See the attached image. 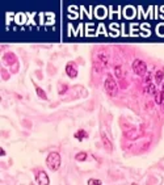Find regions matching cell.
<instances>
[{"label": "cell", "mask_w": 164, "mask_h": 185, "mask_svg": "<svg viewBox=\"0 0 164 185\" xmlns=\"http://www.w3.org/2000/svg\"><path fill=\"white\" fill-rule=\"evenodd\" d=\"M88 184H89V185H100V184H103V183H101V180L89 179V180H88Z\"/></svg>", "instance_id": "obj_17"}, {"label": "cell", "mask_w": 164, "mask_h": 185, "mask_svg": "<svg viewBox=\"0 0 164 185\" xmlns=\"http://www.w3.org/2000/svg\"><path fill=\"white\" fill-rule=\"evenodd\" d=\"M61 163H62L61 155L58 152H55V151L50 152L47 155V158H46V166H47L51 171H58V169H59Z\"/></svg>", "instance_id": "obj_1"}, {"label": "cell", "mask_w": 164, "mask_h": 185, "mask_svg": "<svg viewBox=\"0 0 164 185\" xmlns=\"http://www.w3.org/2000/svg\"><path fill=\"white\" fill-rule=\"evenodd\" d=\"M66 74H67V76L71 79H75L78 76V68L74 66V63H68V65L66 66Z\"/></svg>", "instance_id": "obj_5"}, {"label": "cell", "mask_w": 164, "mask_h": 185, "mask_svg": "<svg viewBox=\"0 0 164 185\" xmlns=\"http://www.w3.org/2000/svg\"><path fill=\"white\" fill-rule=\"evenodd\" d=\"M3 61L7 63V65H13V63L17 62V58H16V55L13 53H7L3 57Z\"/></svg>", "instance_id": "obj_7"}, {"label": "cell", "mask_w": 164, "mask_h": 185, "mask_svg": "<svg viewBox=\"0 0 164 185\" xmlns=\"http://www.w3.org/2000/svg\"><path fill=\"white\" fill-rule=\"evenodd\" d=\"M164 79V71L163 70H158L156 72H155V82L158 84H160Z\"/></svg>", "instance_id": "obj_10"}, {"label": "cell", "mask_w": 164, "mask_h": 185, "mask_svg": "<svg viewBox=\"0 0 164 185\" xmlns=\"http://www.w3.org/2000/svg\"><path fill=\"white\" fill-rule=\"evenodd\" d=\"M154 96H155V103H156V104H163V101H164V95H163L162 91H156V93H155Z\"/></svg>", "instance_id": "obj_11"}, {"label": "cell", "mask_w": 164, "mask_h": 185, "mask_svg": "<svg viewBox=\"0 0 164 185\" xmlns=\"http://www.w3.org/2000/svg\"><path fill=\"white\" fill-rule=\"evenodd\" d=\"M75 138H76L78 141H84V139H87L88 138V133L85 131V130H83V129H80V130H78L76 133H75V135H74Z\"/></svg>", "instance_id": "obj_9"}, {"label": "cell", "mask_w": 164, "mask_h": 185, "mask_svg": "<svg viewBox=\"0 0 164 185\" xmlns=\"http://www.w3.org/2000/svg\"><path fill=\"white\" fill-rule=\"evenodd\" d=\"M105 91L108 92L109 96H116L117 92H118V86H117L112 75H108L106 79H105Z\"/></svg>", "instance_id": "obj_2"}, {"label": "cell", "mask_w": 164, "mask_h": 185, "mask_svg": "<svg viewBox=\"0 0 164 185\" xmlns=\"http://www.w3.org/2000/svg\"><path fill=\"white\" fill-rule=\"evenodd\" d=\"M67 89H68V86H66V84H61L59 86V89H58V93L59 95H65Z\"/></svg>", "instance_id": "obj_16"}, {"label": "cell", "mask_w": 164, "mask_h": 185, "mask_svg": "<svg viewBox=\"0 0 164 185\" xmlns=\"http://www.w3.org/2000/svg\"><path fill=\"white\" fill-rule=\"evenodd\" d=\"M114 74H116V76L118 79H124V76H125V72H124V70H122V67H121V66H116L114 67Z\"/></svg>", "instance_id": "obj_12"}, {"label": "cell", "mask_w": 164, "mask_h": 185, "mask_svg": "<svg viewBox=\"0 0 164 185\" xmlns=\"http://www.w3.org/2000/svg\"><path fill=\"white\" fill-rule=\"evenodd\" d=\"M147 93H150V95H155L156 93V87H155V84H147Z\"/></svg>", "instance_id": "obj_15"}, {"label": "cell", "mask_w": 164, "mask_h": 185, "mask_svg": "<svg viewBox=\"0 0 164 185\" xmlns=\"http://www.w3.org/2000/svg\"><path fill=\"white\" fill-rule=\"evenodd\" d=\"M162 92H163V95H164V83H163V88H162Z\"/></svg>", "instance_id": "obj_20"}, {"label": "cell", "mask_w": 164, "mask_h": 185, "mask_svg": "<svg viewBox=\"0 0 164 185\" xmlns=\"http://www.w3.org/2000/svg\"><path fill=\"white\" fill-rule=\"evenodd\" d=\"M87 158H88V154L84 152V151H80V152H78L76 156H75V159H76L78 162H85Z\"/></svg>", "instance_id": "obj_13"}, {"label": "cell", "mask_w": 164, "mask_h": 185, "mask_svg": "<svg viewBox=\"0 0 164 185\" xmlns=\"http://www.w3.org/2000/svg\"><path fill=\"white\" fill-rule=\"evenodd\" d=\"M36 180H37V183H38L40 185H47L50 183L49 176H47V173H46L45 171H37L36 172Z\"/></svg>", "instance_id": "obj_4"}, {"label": "cell", "mask_w": 164, "mask_h": 185, "mask_svg": "<svg viewBox=\"0 0 164 185\" xmlns=\"http://www.w3.org/2000/svg\"><path fill=\"white\" fill-rule=\"evenodd\" d=\"M36 92H37V95H38V97H41L42 100H47V96H46L45 91L42 89V88H40L38 86H36Z\"/></svg>", "instance_id": "obj_14"}, {"label": "cell", "mask_w": 164, "mask_h": 185, "mask_svg": "<svg viewBox=\"0 0 164 185\" xmlns=\"http://www.w3.org/2000/svg\"><path fill=\"white\" fill-rule=\"evenodd\" d=\"M121 83H122V84H121V87H122V88H125V87H126V86H127V84H125V83H126V82H125V80H124V79H121Z\"/></svg>", "instance_id": "obj_19"}, {"label": "cell", "mask_w": 164, "mask_h": 185, "mask_svg": "<svg viewBox=\"0 0 164 185\" xmlns=\"http://www.w3.org/2000/svg\"><path fill=\"white\" fill-rule=\"evenodd\" d=\"M151 78H152V75L147 74V76H146V79H145V83H146V84H151Z\"/></svg>", "instance_id": "obj_18"}, {"label": "cell", "mask_w": 164, "mask_h": 185, "mask_svg": "<svg viewBox=\"0 0 164 185\" xmlns=\"http://www.w3.org/2000/svg\"><path fill=\"white\" fill-rule=\"evenodd\" d=\"M133 71L139 76H143V75L147 74V66L143 61L141 59H135L133 62Z\"/></svg>", "instance_id": "obj_3"}, {"label": "cell", "mask_w": 164, "mask_h": 185, "mask_svg": "<svg viewBox=\"0 0 164 185\" xmlns=\"http://www.w3.org/2000/svg\"><path fill=\"white\" fill-rule=\"evenodd\" d=\"M141 134H142L141 131H138V130L133 129V130H129V131H126L125 137L127 138V139H137V138L141 137Z\"/></svg>", "instance_id": "obj_8"}, {"label": "cell", "mask_w": 164, "mask_h": 185, "mask_svg": "<svg viewBox=\"0 0 164 185\" xmlns=\"http://www.w3.org/2000/svg\"><path fill=\"white\" fill-rule=\"evenodd\" d=\"M101 141H103V143H104L105 150H106L108 152H112V150H113V147H112V142L109 141V138L106 137V134H105V133H101Z\"/></svg>", "instance_id": "obj_6"}]
</instances>
